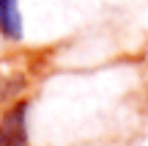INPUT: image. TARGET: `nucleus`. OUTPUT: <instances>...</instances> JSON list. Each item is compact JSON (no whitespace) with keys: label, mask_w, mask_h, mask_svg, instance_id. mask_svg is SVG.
I'll return each instance as SVG.
<instances>
[{"label":"nucleus","mask_w":148,"mask_h":146,"mask_svg":"<svg viewBox=\"0 0 148 146\" xmlns=\"http://www.w3.org/2000/svg\"><path fill=\"white\" fill-rule=\"evenodd\" d=\"M27 110L30 102L19 99L0 116V146H30L27 135Z\"/></svg>","instance_id":"1"},{"label":"nucleus","mask_w":148,"mask_h":146,"mask_svg":"<svg viewBox=\"0 0 148 146\" xmlns=\"http://www.w3.org/2000/svg\"><path fill=\"white\" fill-rule=\"evenodd\" d=\"M0 36L11 44L22 42L25 25H22L19 14V0H0Z\"/></svg>","instance_id":"2"}]
</instances>
